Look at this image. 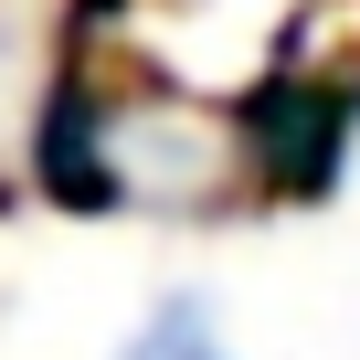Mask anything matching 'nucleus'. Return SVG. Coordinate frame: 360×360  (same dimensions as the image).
Returning <instances> with one entry per match:
<instances>
[{
    "mask_svg": "<svg viewBox=\"0 0 360 360\" xmlns=\"http://www.w3.org/2000/svg\"><path fill=\"white\" fill-rule=\"evenodd\" d=\"M117 360H244L233 339H223V318H212V297H159L127 339H117Z\"/></svg>",
    "mask_w": 360,
    "mask_h": 360,
    "instance_id": "f257e3e1",
    "label": "nucleus"
}]
</instances>
